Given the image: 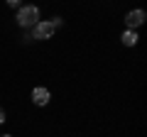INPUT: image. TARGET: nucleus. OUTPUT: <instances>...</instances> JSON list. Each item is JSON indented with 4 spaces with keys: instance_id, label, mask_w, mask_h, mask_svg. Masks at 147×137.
Segmentation results:
<instances>
[{
    "instance_id": "nucleus-1",
    "label": "nucleus",
    "mask_w": 147,
    "mask_h": 137,
    "mask_svg": "<svg viewBox=\"0 0 147 137\" xmlns=\"http://www.w3.org/2000/svg\"><path fill=\"white\" fill-rule=\"evenodd\" d=\"M37 22H39V10L34 5L20 7V12H17V25L20 27H34Z\"/></svg>"
},
{
    "instance_id": "nucleus-2",
    "label": "nucleus",
    "mask_w": 147,
    "mask_h": 137,
    "mask_svg": "<svg viewBox=\"0 0 147 137\" xmlns=\"http://www.w3.org/2000/svg\"><path fill=\"white\" fill-rule=\"evenodd\" d=\"M59 25H61L59 17H54V20H49V22H37L34 25V39H49Z\"/></svg>"
},
{
    "instance_id": "nucleus-3",
    "label": "nucleus",
    "mask_w": 147,
    "mask_h": 137,
    "mask_svg": "<svg viewBox=\"0 0 147 137\" xmlns=\"http://www.w3.org/2000/svg\"><path fill=\"white\" fill-rule=\"evenodd\" d=\"M142 22H145V10H130V12L125 15L127 30H135V27H140Z\"/></svg>"
},
{
    "instance_id": "nucleus-4",
    "label": "nucleus",
    "mask_w": 147,
    "mask_h": 137,
    "mask_svg": "<svg viewBox=\"0 0 147 137\" xmlns=\"http://www.w3.org/2000/svg\"><path fill=\"white\" fill-rule=\"evenodd\" d=\"M32 100H34V105H47L49 103V91L47 88H34L32 91Z\"/></svg>"
},
{
    "instance_id": "nucleus-5",
    "label": "nucleus",
    "mask_w": 147,
    "mask_h": 137,
    "mask_svg": "<svg viewBox=\"0 0 147 137\" xmlns=\"http://www.w3.org/2000/svg\"><path fill=\"white\" fill-rule=\"evenodd\" d=\"M123 44H125V47H135V44H137V34H135V30H127L125 34H123Z\"/></svg>"
},
{
    "instance_id": "nucleus-6",
    "label": "nucleus",
    "mask_w": 147,
    "mask_h": 137,
    "mask_svg": "<svg viewBox=\"0 0 147 137\" xmlns=\"http://www.w3.org/2000/svg\"><path fill=\"white\" fill-rule=\"evenodd\" d=\"M7 5L10 7H20V0H7Z\"/></svg>"
},
{
    "instance_id": "nucleus-7",
    "label": "nucleus",
    "mask_w": 147,
    "mask_h": 137,
    "mask_svg": "<svg viewBox=\"0 0 147 137\" xmlns=\"http://www.w3.org/2000/svg\"><path fill=\"white\" fill-rule=\"evenodd\" d=\"M5 122V113H3V108H0V125Z\"/></svg>"
},
{
    "instance_id": "nucleus-8",
    "label": "nucleus",
    "mask_w": 147,
    "mask_h": 137,
    "mask_svg": "<svg viewBox=\"0 0 147 137\" xmlns=\"http://www.w3.org/2000/svg\"><path fill=\"white\" fill-rule=\"evenodd\" d=\"M3 137H12V135H3Z\"/></svg>"
}]
</instances>
